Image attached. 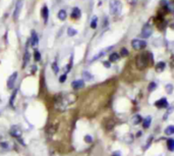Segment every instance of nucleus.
I'll use <instances>...</instances> for the list:
<instances>
[{
	"label": "nucleus",
	"mask_w": 174,
	"mask_h": 156,
	"mask_svg": "<svg viewBox=\"0 0 174 156\" xmlns=\"http://www.w3.org/2000/svg\"><path fill=\"white\" fill-rule=\"evenodd\" d=\"M75 100L74 95H70V96H57L55 98V107L60 110H64L67 105H69L70 103H72Z\"/></svg>",
	"instance_id": "obj_1"
},
{
	"label": "nucleus",
	"mask_w": 174,
	"mask_h": 156,
	"mask_svg": "<svg viewBox=\"0 0 174 156\" xmlns=\"http://www.w3.org/2000/svg\"><path fill=\"white\" fill-rule=\"evenodd\" d=\"M153 60V57H152V54H149V53H141V54H139L137 56V59H136V65L137 67L139 68V71H143L145 70L149 62Z\"/></svg>",
	"instance_id": "obj_2"
},
{
	"label": "nucleus",
	"mask_w": 174,
	"mask_h": 156,
	"mask_svg": "<svg viewBox=\"0 0 174 156\" xmlns=\"http://www.w3.org/2000/svg\"><path fill=\"white\" fill-rule=\"evenodd\" d=\"M109 10L110 13L113 15L120 14V12L122 10V4L119 0H110L109 2Z\"/></svg>",
	"instance_id": "obj_3"
},
{
	"label": "nucleus",
	"mask_w": 174,
	"mask_h": 156,
	"mask_svg": "<svg viewBox=\"0 0 174 156\" xmlns=\"http://www.w3.org/2000/svg\"><path fill=\"white\" fill-rule=\"evenodd\" d=\"M131 46L132 48L136 49V50H140V49L145 48L147 46V43L146 41L144 40H139V39H134L131 41Z\"/></svg>",
	"instance_id": "obj_4"
},
{
	"label": "nucleus",
	"mask_w": 174,
	"mask_h": 156,
	"mask_svg": "<svg viewBox=\"0 0 174 156\" xmlns=\"http://www.w3.org/2000/svg\"><path fill=\"white\" fill-rule=\"evenodd\" d=\"M22 8H23V1H22V0H18V1L16 2L15 8H14V12H13V18H14V20H17V18H18Z\"/></svg>",
	"instance_id": "obj_5"
},
{
	"label": "nucleus",
	"mask_w": 174,
	"mask_h": 156,
	"mask_svg": "<svg viewBox=\"0 0 174 156\" xmlns=\"http://www.w3.org/2000/svg\"><path fill=\"white\" fill-rule=\"evenodd\" d=\"M153 33V30H152L151 26L150 24H145L143 30H141V37L143 38H148L150 37Z\"/></svg>",
	"instance_id": "obj_6"
},
{
	"label": "nucleus",
	"mask_w": 174,
	"mask_h": 156,
	"mask_svg": "<svg viewBox=\"0 0 174 156\" xmlns=\"http://www.w3.org/2000/svg\"><path fill=\"white\" fill-rule=\"evenodd\" d=\"M17 72H13L11 76L8 78V81H7V87H8V89H12L13 87H14V84H15V81H16V79H17Z\"/></svg>",
	"instance_id": "obj_7"
},
{
	"label": "nucleus",
	"mask_w": 174,
	"mask_h": 156,
	"mask_svg": "<svg viewBox=\"0 0 174 156\" xmlns=\"http://www.w3.org/2000/svg\"><path fill=\"white\" fill-rule=\"evenodd\" d=\"M10 135H11L12 137H14V138L20 139L21 136H22V130L18 127L13 126V127H11V129H10Z\"/></svg>",
	"instance_id": "obj_8"
},
{
	"label": "nucleus",
	"mask_w": 174,
	"mask_h": 156,
	"mask_svg": "<svg viewBox=\"0 0 174 156\" xmlns=\"http://www.w3.org/2000/svg\"><path fill=\"white\" fill-rule=\"evenodd\" d=\"M155 106L158 108H166L168 107V101L166 98H161L160 100H157L155 102Z\"/></svg>",
	"instance_id": "obj_9"
},
{
	"label": "nucleus",
	"mask_w": 174,
	"mask_h": 156,
	"mask_svg": "<svg viewBox=\"0 0 174 156\" xmlns=\"http://www.w3.org/2000/svg\"><path fill=\"white\" fill-rule=\"evenodd\" d=\"M30 42H31V46H32V47H37V46H38V43H39V38H38V35H37V33H36L35 31H33V32H32Z\"/></svg>",
	"instance_id": "obj_10"
},
{
	"label": "nucleus",
	"mask_w": 174,
	"mask_h": 156,
	"mask_svg": "<svg viewBox=\"0 0 174 156\" xmlns=\"http://www.w3.org/2000/svg\"><path fill=\"white\" fill-rule=\"evenodd\" d=\"M71 86H72L73 89L79 90V89H81V88H82L85 86V82H83V80H76V81L71 83Z\"/></svg>",
	"instance_id": "obj_11"
},
{
	"label": "nucleus",
	"mask_w": 174,
	"mask_h": 156,
	"mask_svg": "<svg viewBox=\"0 0 174 156\" xmlns=\"http://www.w3.org/2000/svg\"><path fill=\"white\" fill-rule=\"evenodd\" d=\"M81 15V12L80 10V8H78V7H74L73 9H72V11H71V17L72 18H74V20H78V18H80Z\"/></svg>",
	"instance_id": "obj_12"
},
{
	"label": "nucleus",
	"mask_w": 174,
	"mask_h": 156,
	"mask_svg": "<svg viewBox=\"0 0 174 156\" xmlns=\"http://www.w3.org/2000/svg\"><path fill=\"white\" fill-rule=\"evenodd\" d=\"M41 14H42V16H43V18H44V22H45V24H46L47 22H48V17H49V9H48L47 6H44V7L42 8Z\"/></svg>",
	"instance_id": "obj_13"
},
{
	"label": "nucleus",
	"mask_w": 174,
	"mask_h": 156,
	"mask_svg": "<svg viewBox=\"0 0 174 156\" xmlns=\"http://www.w3.org/2000/svg\"><path fill=\"white\" fill-rule=\"evenodd\" d=\"M29 60H30V53L28 51V49L25 50L24 52V55H23V67H25L29 63Z\"/></svg>",
	"instance_id": "obj_14"
},
{
	"label": "nucleus",
	"mask_w": 174,
	"mask_h": 156,
	"mask_svg": "<svg viewBox=\"0 0 174 156\" xmlns=\"http://www.w3.org/2000/svg\"><path fill=\"white\" fill-rule=\"evenodd\" d=\"M151 122H152V117L151 116H147L146 118L143 120V127H144L145 129H148V128L150 127Z\"/></svg>",
	"instance_id": "obj_15"
},
{
	"label": "nucleus",
	"mask_w": 174,
	"mask_h": 156,
	"mask_svg": "<svg viewBox=\"0 0 174 156\" xmlns=\"http://www.w3.org/2000/svg\"><path fill=\"white\" fill-rule=\"evenodd\" d=\"M164 70H165V62L160 61V62H158V63L156 64V72H162Z\"/></svg>",
	"instance_id": "obj_16"
},
{
	"label": "nucleus",
	"mask_w": 174,
	"mask_h": 156,
	"mask_svg": "<svg viewBox=\"0 0 174 156\" xmlns=\"http://www.w3.org/2000/svg\"><path fill=\"white\" fill-rule=\"evenodd\" d=\"M57 131V126L56 124H52V126H49V128H48V130H47V133L50 135V136H52L53 134H55Z\"/></svg>",
	"instance_id": "obj_17"
},
{
	"label": "nucleus",
	"mask_w": 174,
	"mask_h": 156,
	"mask_svg": "<svg viewBox=\"0 0 174 156\" xmlns=\"http://www.w3.org/2000/svg\"><path fill=\"white\" fill-rule=\"evenodd\" d=\"M58 18L60 20V21H64L65 18H66V11L64 10V9H61V10H59L57 14Z\"/></svg>",
	"instance_id": "obj_18"
},
{
	"label": "nucleus",
	"mask_w": 174,
	"mask_h": 156,
	"mask_svg": "<svg viewBox=\"0 0 174 156\" xmlns=\"http://www.w3.org/2000/svg\"><path fill=\"white\" fill-rule=\"evenodd\" d=\"M119 58V55H118V53H111L110 55H109V61L110 62H114V61H117Z\"/></svg>",
	"instance_id": "obj_19"
},
{
	"label": "nucleus",
	"mask_w": 174,
	"mask_h": 156,
	"mask_svg": "<svg viewBox=\"0 0 174 156\" xmlns=\"http://www.w3.org/2000/svg\"><path fill=\"white\" fill-rule=\"evenodd\" d=\"M141 117H140V115H139V114H136L133 117H132V123L133 124H139V123H140L141 122Z\"/></svg>",
	"instance_id": "obj_20"
},
{
	"label": "nucleus",
	"mask_w": 174,
	"mask_h": 156,
	"mask_svg": "<svg viewBox=\"0 0 174 156\" xmlns=\"http://www.w3.org/2000/svg\"><path fill=\"white\" fill-rule=\"evenodd\" d=\"M165 134H166L167 136L173 135L174 134V126H169V127H167L166 130H165Z\"/></svg>",
	"instance_id": "obj_21"
},
{
	"label": "nucleus",
	"mask_w": 174,
	"mask_h": 156,
	"mask_svg": "<svg viewBox=\"0 0 174 156\" xmlns=\"http://www.w3.org/2000/svg\"><path fill=\"white\" fill-rule=\"evenodd\" d=\"M167 148L170 151H174V140L173 139H169L167 141Z\"/></svg>",
	"instance_id": "obj_22"
},
{
	"label": "nucleus",
	"mask_w": 174,
	"mask_h": 156,
	"mask_svg": "<svg viewBox=\"0 0 174 156\" xmlns=\"http://www.w3.org/2000/svg\"><path fill=\"white\" fill-rule=\"evenodd\" d=\"M82 76H83V79H85L86 81H91V80H93V76H92L91 73H89L88 72H82Z\"/></svg>",
	"instance_id": "obj_23"
},
{
	"label": "nucleus",
	"mask_w": 174,
	"mask_h": 156,
	"mask_svg": "<svg viewBox=\"0 0 174 156\" xmlns=\"http://www.w3.org/2000/svg\"><path fill=\"white\" fill-rule=\"evenodd\" d=\"M78 34V32H76V30L75 29H72V28H69L68 30H67V35L69 37H73L75 36Z\"/></svg>",
	"instance_id": "obj_24"
},
{
	"label": "nucleus",
	"mask_w": 174,
	"mask_h": 156,
	"mask_svg": "<svg viewBox=\"0 0 174 156\" xmlns=\"http://www.w3.org/2000/svg\"><path fill=\"white\" fill-rule=\"evenodd\" d=\"M16 93H17V90H14L11 94V98H10V101H9V104L10 106H13V103H14V99H15V96H16Z\"/></svg>",
	"instance_id": "obj_25"
},
{
	"label": "nucleus",
	"mask_w": 174,
	"mask_h": 156,
	"mask_svg": "<svg viewBox=\"0 0 174 156\" xmlns=\"http://www.w3.org/2000/svg\"><path fill=\"white\" fill-rule=\"evenodd\" d=\"M166 89V92H167V94H171L172 92H173V85H171V84H168V85H166V87H165Z\"/></svg>",
	"instance_id": "obj_26"
},
{
	"label": "nucleus",
	"mask_w": 174,
	"mask_h": 156,
	"mask_svg": "<svg viewBox=\"0 0 174 156\" xmlns=\"http://www.w3.org/2000/svg\"><path fill=\"white\" fill-rule=\"evenodd\" d=\"M97 23H98V17H97V16H94L92 22H91V28H92V29H96V28H97Z\"/></svg>",
	"instance_id": "obj_27"
},
{
	"label": "nucleus",
	"mask_w": 174,
	"mask_h": 156,
	"mask_svg": "<svg viewBox=\"0 0 174 156\" xmlns=\"http://www.w3.org/2000/svg\"><path fill=\"white\" fill-rule=\"evenodd\" d=\"M85 142L86 143H92L93 142V138H92V136H90V135H87V136H85Z\"/></svg>",
	"instance_id": "obj_28"
},
{
	"label": "nucleus",
	"mask_w": 174,
	"mask_h": 156,
	"mask_svg": "<svg viewBox=\"0 0 174 156\" xmlns=\"http://www.w3.org/2000/svg\"><path fill=\"white\" fill-rule=\"evenodd\" d=\"M156 88H157V85H156V83H154V82H152L151 84L149 85V91L150 92H153L154 90H156Z\"/></svg>",
	"instance_id": "obj_29"
},
{
	"label": "nucleus",
	"mask_w": 174,
	"mask_h": 156,
	"mask_svg": "<svg viewBox=\"0 0 174 156\" xmlns=\"http://www.w3.org/2000/svg\"><path fill=\"white\" fill-rule=\"evenodd\" d=\"M34 57H35L36 61H39V60L41 59V54H40V52H39L38 50H36L35 51V53H34Z\"/></svg>",
	"instance_id": "obj_30"
},
{
	"label": "nucleus",
	"mask_w": 174,
	"mask_h": 156,
	"mask_svg": "<svg viewBox=\"0 0 174 156\" xmlns=\"http://www.w3.org/2000/svg\"><path fill=\"white\" fill-rule=\"evenodd\" d=\"M52 70H53V72H55V73H58V72H59V67H58V65L56 62H54V63L52 64Z\"/></svg>",
	"instance_id": "obj_31"
},
{
	"label": "nucleus",
	"mask_w": 174,
	"mask_h": 156,
	"mask_svg": "<svg viewBox=\"0 0 174 156\" xmlns=\"http://www.w3.org/2000/svg\"><path fill=\"white\" fill-rule=\"evenodd\" d=\"M120 55L121 56H127L128 55V50L126 48H122L120 51Z\"/></svg>",
	"instance_id": "obj_32"
},
{
	"label": "nucleus",
	"mask_w": 174,
	"mask_h": 156,
	"mask_svg": "<svg viewBox=\"0 0 174 156\" xmlns=\"http://www.w3.org/2000/svg\"><path fill=\"white\" fill-rule=\"evenodd\" d=\"M66 79H67V76H66V73H64V74H62V76L59 78V82H60V83H64V82L66 81Z\"/></svg>",
	"instance_id": "obj_33"
},
{
	"label": "nucleus",
	"mask_w": 174,
	"mask_h": 156,
	"mask_svg": "<svg viewBox=\"0 0 174 156\" xmlns=\"http://www.w3.org/2000/svg\"><path fill=\"white\" fill-rule=\"evenodd\" d=\"M0 146L3 147V148H8V147H9L7 142H1V143H0Z\"/></svg>",
	"instance_id": "obj_34"
},
{
	"label": "nucleus",
	"mask_w": 174,
	"mask_h": 156,
	"mask_svg": "<svg viewBox=\"0 0 174 156\" xmlns=\"http://www.w3.org/2000/svg\"><path fill=\"white\" fill-rule=\"evenodd\" d=\"M103 65H104L105 67L109 68V67L111 66V64H110V61H104V62H103Z\"/></svg>",
	"instance_id": "obj_35"
},
{
	"label": "nucleus",
	"mask_w": 174,
	"mask_h": 156,
	"mask_svg": "<svg viewBox=\"0 0 174 156\" xmlns=\"http://www.w3.org/2000/svg\"><path fill=\"white\" fill-rule=\"evenodd\" d=\"M103 54H104V52H100V53H99L97 56H95V57H94L93 60H96V59H98V58H100L101 56H103Z\"/></svg>",
	"instance_id": "obj_36"
},
{
	"label": "nucleus",
	"mask_w": 174,
	"mask_h": 156,
	"mask_svg": "<svg viewBox=\"0 0 174 156\" xmlns=\"http://www.w3.org/2000/svg\"><path fill=\"white\" fill-rule=\"evenodd\" d=\"M112 156H120V154H119V152H114Z\"/></svg>",
	"instance_id": "obj_37"
},
{
	"label": "nucleus",
	"mask_w": 174,
	"mask_h": 156,
	"mask_svg": "<svg viewBox=\"0 0 174 156\" xmlns=\"http://www.w3.org/2000/svg\"><path fill=\"white\" fill-rule=\"evenodd\" d=\"M36 70H37V67H36V65H34V66L32 67V72H35Z\"/></svg>",
	"instance_id": "obj_38"
},
{
	"label": "nucleus",
	"mask_w": 174,
	"mask_h": 156,
	"mask_svg": "<svg viewBox=\"0 0 174 156\" xmlns=\"http://www.w3.org/2000/svg\"><path fill=\"white\" fill-rule=\"evenodd\" d=\"M171 28H172V29H174V24H171Z\"/></svg>",
	"instance_id": "obj_39"
}]
</instances>
